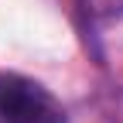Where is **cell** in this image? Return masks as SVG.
Wrapping results in <instances>:
<instances>
[{
	"label": "cell",
	"mask_w": 123,
	"mask_h": 123,
	"mask_svg": "<svg viewBox=\"0 0 123 123\" xmlns=\"http://www.w3.org/2000/svg\"><path fill=\"white\" fill-rule=\"evenodd\" d=\"M0 120L4 123H68L65 106L41 82L17 72H0Z\"/></svg>",
	"instance_id": "obj_1"
},
{
	"label": "cell",
	"mask_w": 123,
	"mask_h": 123,
	"mask_svg": "<svg viewBox=\"0 0 123 123\" xmlns=\"http://www.w3.org/2000/svg\"><path fill=\"white\" fill-rule=\"evenodd\" d=\"M75 4L92 24H113L123 17V0H75Z\"/></svg>",
	"instance_id": "obj_2"
}]
</instances>
